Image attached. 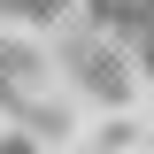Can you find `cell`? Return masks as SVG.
Here are the masks:
<instances>
[{"label": "cell", "instance_id": "cell-1", "mask_svg": "<svg viewBox=\"0 0 154 154\" xmlns=\"http://www.w3.org/2000/svg\"><path fill=\"white\" fill-rule=\"evenodd\" d=\"M54 62L69 69V85H77L85 100H108V108H123V100H131L139 54H131V46H116V38H100V31H93L85 16H77L69 31L54 38Z\"/></svg>", "mask_w": 154, "mask_h": 154}, {"label": "cell", "instance_id": "cell-2", "mask_svg": "<svg viewBox=\"0 0 154 154\" xmlns=\"http://www.w3.org/2000/svg\"><path fill=\"white\" fill-rule=\"evenodd\" d=\"M93 154H100V146H93Z\"/></svg>", "mask_w": 154, "mask_h": 154}]
</instances>
